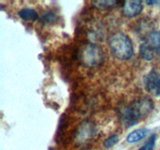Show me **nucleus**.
I'll use <instances>...</instances> for the list:
<instances>
[{"instance_id":"nucleus-1","label":"nucleus","mask_w":160,"mask_h":150,"mask_svg":"<svg viewBox=\"0 0 160 150\" xmlns=\"http://www.w3.org/2000/svg\"><path fill=\"white\" fill-rule=\"evenodd\" d=\"M154 107L152 100L148 97H142L128 105L122 109L120 118L123 124L131 128L139 122V120L148 116Z\"/></svg>"},{"instance_id":"nucleus-2","label":"nucleus","mask_w":160,"mask_h":150,"mask_svg":"<svg viewBox=\"0 0 160 150\" xmlns=\"http://www.w3.org/2000/svg\"><path fill=\"white\" fill-rule=\"evenodd\" d=\"M109 46L112 54L121 60L131 59L134 53L132 42L130 38L123 32L116 33L110 38Z\"/></svg>"},{"instance_id":"nucleus-3","label":"nucleus","mask_w":160,"mask_h":150,"mask_svg":"<svg viewBox=\"0 0 160 150\" xmlns=\"http://www.w3.org/2000/svg\"><path fill=\"white\" fill-rule=\"evenodd\" d=\"M79 59L85 67H96L104 62V52L97 44L87 43L83 45L80 50Z\"/></svg>"},{"instance_id":"nucleus-4","label":"nucleus","mask_w":160,"mask_h":150,"mask_svg":"<svg viewBox=\"0 0 160 150\" xmlns=\"http://www.w3.org/2000/svg\"><path fill=\"white\" fill-rule=\"evenodd\" d=\"M96 133L95 126L92 122L84 121L78 126L74 136V141L78 145H84L94 138Z\"/></svg>"},{"instance_id":"nucleus-5","label":"nucleus","mask_w":160,"mask_h":150,"mask_svg":"<svg viewBox=\"0 0 160 150\" xmlns=\"http://www.w3.org/2000/svg\"><path fill=\"white\" fill-rule=\"evenodd\" d=\"M145 88L149 93L160 96V71L156 68L152 69L144 79Z\"/></svg>"},{"instance_id":"nucleus-6","label":"nucleus","mask_w":160,"mask_h":150,"mask_svg":"<svg viewBox=\"0 0 160 150\" xmlns=\"http://www.w3.org/2000/svg\"><path fill=\"white\" fill-rule=\"evenodd\" d=\"M143 9V4L140 0H130L122 2V11L128 17H134L139 15Z\"/></svg>"},{"instance_id":"nucleus-7","label":"nucleus","mask_w":160,"mask_h":150,"mask_svg":"<svg viewBox=\"0 0 160 150\" xmlns=\"http://www.w3.org/2000/svg\"><path fill=\"white\" fill-rule=\"evenodd\" d=\"M155 49L148 41H145L140 45V55L142 59L147 61L152 60L154 58Z\"/></svg>"},{"instance_id":"nucleus-8","label":"nucleus","mask_w":160,"mask_h":150,"mask_svg":"<svg viewBox=\"0 0 160 150\" xmlns=\"http://www.w3.org/2000/svg\"><path fill=\"white\" fill-rule=\"evenodd\" d=\"M148 130L146 128H139V129L134 130V131L130 133L127 137V142L128 143H135V142H140L141 140L146 137Z\"/></svg>"},{"instance_id":"nucleus-9","label":"nucleus","mask_w":160,"mask_h":150,"mask_svg":"<svg viewBox=\"0 0 160 150\" xmlns=\"http://www.w3.org/2000/svg\"><path fill=\"white\" fill-rule=\"evenodd\" d=\"M18 15L22 20L27 21H35L38 19V14L31 8H23L18 12Z\"/></svg>"},{"instance_id":"nucleus-10","label":"nucleus","mask_w":160,"mask_h":150,"mask_svg":"<svg viewBox=\"0 0 160 150\" xmlns=\"http://www.w3.org/2000/svg\"><path fill=\"white\" fill-rule=\"evenodd\" d=\"M92 4L98 9H106L115 7L120 4V2L115 0H98V1H92Z\"/></svg>"},{"instance_id":"nucleus-11","label":"nucleus","mask_w":160,"mask_h":150,"mask_svg":"<svg viewBox=\"0 0 160 150\" xmlns=\"http://www.w3.org/2000/svg\"><path fill=\"white\" fill-rule=\"evenodd\" d=\"M148 42L154 48L155 51L160 55V32L158 31H152L148 34Z\"/></svg>"},{"instance_id":"nucleus-12","label":"nucleus","mask_w":160,"mask_h":150,"mask_svg":"<svg viewBox=\"0 0 160 150\" xmlns=\"http://www.w3.org/2000/svg\"><path fill=\"white\" fill-rule=\"evenodd\" d=\"M156 142V134H154L150 136L149 138L145 142V143L139 148L138 150H153L155 148Z\"/></svg>"},{"instance_id":"nucleus-13","label":"nucleus","mask_w":160,"mask_h":150,"mask_svg":"<svg viewBox=\"0 0 160 150\" xmlns=\"http://www.w3.org/2000/svg\"><path fill=\"white\" fill-rule=\"evenodd\" d=\"M56 14L54 12L48 11L45 12L40 18V21L43 23H52L56 20Z\"/></svg>"},{"instance_id":"nucleus-14","label":"nucleus","mask_w":160,"mask_h":150,"mask_svg":"<svg viewBox=\"0 0 160 150\" xmlns=\"http://www.w3.org/2000/svg\"><path fill=\"white\" fill-rule=\"evenodd\" d=\"M119 142V135L118 134H112L109 136V138L106 139L103 142V145L106 148H112V146L116 145Z\"/></svg>"},{"instance_id":"nucleus-15","label":"nucleus","mask_w":160,"mask_h":150,"mask_svg":"<svg viewBox=\"0 0 160 150\" xmlns=\"http://www.w3.org/2000/svg\"><path fill=\"white\" fill-rule=\"evenodd\" d=\"M160 2L159 1H145V3L148 5H150V6H152V5H154V4H157V3H159Z\"/></svg>"},{"instance_id":"nucleus-16","label":"nucleus","mask_w":160,"mask_h":150,"mask_svg":"<svg viewBox=\"0 0 160 150\" xmlns=\"http://www.w3.org/2000/svg\"><path fill=\"white\" fill-rule=\"evenodd\" d=\"M84 150H88V149H84Z\"/></svg>"}]
</instances>
